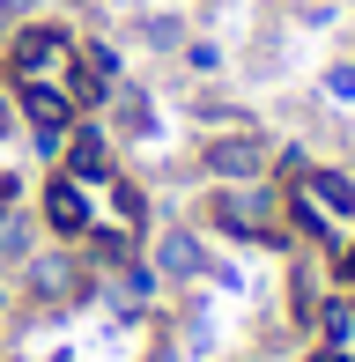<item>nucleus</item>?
<instances>
[{
  "label": "nucleus",
  "mask_w": 355,
  "mask_h": 362,
  "mask_svg": "<svg viewBox=\"0 0 355 362\" xmlns=\"http://www.w3.org/2000/svg\"><path fill=\"white\" fill-rule=\"evenodd\" d=\"M178 52H185V67H192V74H222V52H215L207 37H185Z\"/></svg>",
  "instance_id": "f8f14e48"
},
{
  "label": "nucleus",
  "mask_w": 355,
  "mask_h": 362,
  "mask_svg": "<svg viewBox=\"0 0 355 362\" xmlns=\"http://www.w3.org/2000/svg\"><path fill=\"white\" fill-rule=\"evenodd\" d=\"M45 222H52L59 237H89V229H96V192L82 185V177L59 170L52 185H45Z\"/></svg>",
  "instance_id": "7ed1b4c3"
},
{
  "label": "nucleus",
  "mask_w": 355,
  "mask_h": 362,
  "mask_svg": "<svg viewBox=\"0 0 355 362\" xmlns=\"http://www.w3.org/2000/svg\"><path fill=\"white\" fill-rule=\"evenodd\" d=\"M126 296H134V303H149V296H156V274H149V267H126Z\"/></svg>",
  "instance_id": "ddd939ff"
},
{
  "label": "nucleus",
  "mask_w": 355,
  "mask_h": 362,
  "mask_svg": "<svg viewBox=\"0 0 355 362\" xmlns=\"http://www.w3.org/2000/svg\"><path fill=\"white\" fill-rule=\"evenodd\" d=\"M30 252V229H23V215H15V200L0 207V259H23Z\"/></svg>",
  "instance_id": "9d476101"
},
{
  "label": "nucleus",
  "mask_w": 355,
  "mask_h": 362,
  "mask_svg": "<svg viewBox=\"0 0 355 362\" xmlns=\"http://www.w3.org/2000/svg\"><path fill=\"white\" fill-rule=\"evenodd\" d=\"M8 126H15V104H8V96H0V134H8Z\"/></svg>",
  "instance_id": "a211bd4d"
},
{
  "label": "nucleus",
  "mask_w": 355,
  "mask_h": 362,
  "mask_svg": "<svg viewBox=\"0 0 355 362\" xmlns=\"http://www.w3.org/2000/svg\"><path fill=\"white\" fill-rule=\"evenodd\" d=\"M311 362H355V355H348V348H318Z\"/></svg>",
  "instance_id": "dca6fc26"
},
{
  "label": "nucleus",
  "mask_w": 355,
  "mask_h": 362,
  "mask_svg": "<svg viewBox=\"0 0 355 362\" xmlns=\"http://www.w3.org/2000/svg\"><path fill=\"white\" fill-rule=\"evenodd\" d=\"M163 274H185V281H192V274H207V252L185 237V229H178V237H163Z\"/></svg>",
  "instance_id": "6e6552de"
},
{
  "label": "nucleus",
  "mask_w": 355,
  "mask_h": 362,
  "mask_svg": "<svg viewBox=\"0 0 355 362\" xmlns=\"http://www.w3.org/2000/svg\"><path fill=\"white\" fill-rule=\"evenodd\" d=\"M30 8H37V0H0V15H30Z\"/></svg>",
  "instance_id": "f3484780"
},
{
  "label": "nucleus",
  "mask_w": 355,
  "mask_h": 362,
  "mask_svg": "<svg viewBox=\"0 0 355 362\" xmlns=\"http://www.w3.org/2000/svg\"><path fill=\"white\" fill-rule=\"evenodd\" d=\"M15 111H23L30 126H74V96L45 89V81H23V89H15Z\"/></svg>",
  "instance_id": "39448f33"
},
{
  "label": "nucleus",
  "mask_w": 355,
  "mask_h": 362,
  "mask_svg": "<svg viewBox=\"0 0 355 362\" xmlns=\"http://www.w3.org/2000/svg\"><path fill=\"white\" fill-rule=\"evenodd\" d=\"M260 163H267V141L252 134V126H245V134L207 141V170H215V177H230V185H237V177L252 185V177H260Z\"/></svg>",
  "instance_id": "20e7f679"
},
{
  "label": "nucleus",
  "mask_w": 355,
  "mask_h": 362,
  "mask_svg": "<svg viewBox=\"0 0 355 362\" xmlns=\"http://www.w3.org/2000/svg\"><path fill=\"white\" fill-rule=\"evenodd\" d=\"M119 119H126V134H156V126H149V96H141V89H119Z\"/></svg>",
  "instance_id": "9b49d317"
},
{
  "label": "nucleus",
  "mask_w": 355,
  "mask_h": 362,
  "mask_svg": "<svg viewBox=\"0 0 355 362\" xmlns=\"http://www.w3.org/2000/svg\"><path fill=\"white\" fill-rule=\"evenodd\" d=\"M30 288H37V296H67L74 267H67V259H37V267H30Z\"/></svg>",
  "instance_id": "1a4fd4ad"
},
{
  "label": "nucleus",
  "mask_w": 355,
  "mask_h": 362,
  "mask_svg": "<svg viewBox=\"0 0 355 362\" xmlns=\"http://www.w3.org/2000/svg\"><path fill=\"white\" fill-rule=\"evenodd\" d=\"M289 215H296L303 237H318L333 259H341L348 244H355V177L289 156Z\"/></svg>",
  "instance_id": "f257e3e1"
},
{
  "label": "nucleus",
  "mask_w": 355,
  "mask_h": 362,
  "mask_svg": "<svg viewBox=\"0 0 355 362\" xmlns=\"http://www.w3.org/2000/svg\"><path fill=\"white\" fill-rule=\"evenodd\" d=\"M8 67H15V89H23V81L67 89V96H74V111H82V104H96V96H111L104 81H89V67H82V45H74L59 23H30V30H15Z\"/></svg>",
  "instance_id": "f03ea898"
},
{
  "label": "nucleus",
  "mask_w": 355,
  "mask_h": 362,
  "mask_svg": "<svg viewBox=\"0 0 355 362\" xmlns=\"http://www.w3.org/2000/svg\"><path fill=\"white\" fill-rule=\"evenodd\" d=\"M318 325H326V348H348V355H355V296L318 303Z\"/></svg>",
  "instance_id": "423d86ee"
},
{
  "label": "nucleus",
  "mask_w": 355,
  "mask_h": 362,
  "mask_svg": "<svg viewBox=\"0 0 355 362\" xmlns=\"http://www.w3.org/2000/svg\"><path fill=\"white\" fill-rule=\"evenodd\" d=\"M341 281L355 288V244H348V252H341Z\"/></svg>",
  "instance_id": "2eb2a0df"
},
{
  "label": "nucleus",
  "mask_w": 355,
  "mask_h": 362,
  "mask_svg": "<svg viewBox=\"0 0 355 362\" xmlns=\"http://www.w3.org/2000/svg\"><path fill=\"white\" fill-rule=\"evenodd\" d=\"M326 96H341V104H355V67H333V74H326Z\"/></svg>",
  "instance_id": "4468645a"
},
{
  "label": "nucleus",
  "mask_w": 355,
  "mask_h": 362,
  "mask_svg": "<svg viewBox=\"0 0 355 362\" xmlns=\"http://www.w3.org/2000/svg\"><path fill=\"white\" fill-rule=\"evenodd\" d=\"M134 37L156 45V52H178V45H185V23H178V15H134Z\"/></svg>",
  "instance_id": "0eeeda50"
}]
</instances>
